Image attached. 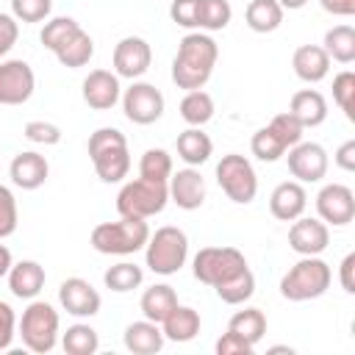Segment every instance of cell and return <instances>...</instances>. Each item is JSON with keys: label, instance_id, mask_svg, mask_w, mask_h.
<instances>
[{"label": "cell", "instance_id": "27", "mask_svg": "<svg viewBox=\"0 0 355 355\" xmlns=\"http://www.w3.org/2000/svg\"><path fill=\"white\" fill-rule=\"evenodd\" d=\"M175 305H178V294H175V288L166 286V283L150 286V288L141 294V300H139V308H141L144 319L158 322V324L169 316V311H172Z\"/></svg>", "mask_w": 355, "mask_h": 355}, {"label": "cell", "instance_id": "44", "mask_svg": "<svg viewBox=\"0 0 355 355\" xmlns=\"http://www.w3.org/2000/svg\"><path fill=\"white\" fill-rule=\"evenodd\" d=\"M197 3L200 0H172L169 17L180 28H197Z\"/></svg>", "mask_w": 355, "mask_h": 355}, {"label": "cell", "instance_id": "30", "mask_svg": "<svg viewBox=\"0 0 355 355\" xmlns=\"http://www.w3.org/2000/svg\"><path fill=\"white\" fill-rule=\"evenodd\" d=\"M214 111H216L214 108V97L208 92H202V89H191L180 100V116L191 128H202L205 122H211L214 119Z\"/></svg>", "mask_w": 355, "mask_h": 355}, {"label": "cell", "instance_id": "6", "mask_svg": "<svg viewBox=\"0 0 355 355\" xmlns=\"http://www.w3.org/2000/svg\"><path fill=\"white\" fill-rule=\"evenodd\" d=\"M302 130H305V128H302L288 111L275 114L269 125H263V128H258V130L252 133L250 150H252V155H255L258 161H266V164L280 161L288 147H294L297 141H302Z\"/></svg>", "mask_w": 355, "mask_h": 355}, {"label": "cell", "instance_id": "8", "mask_svg": "<svg viewBox=\"0 0 355 355\" xmlns=\"http://www.w3.org/2000/svg\"><path fill=\"white\" fill-rule=\"evenodd\" d=\"M19 336L31 352H50L58 344V311L44 300H31L19 319Z\"/></svg>", "mask_w": 355, "mask_h": 355}, {"label": "cell", "instance_id": "10", "mask_svg": "<svg viewBox=\"0 0 355 355\" xmlns=\"http://www.w3.org/2000/svg\"><path fill=\"white\" fill-rule=\"evenodd\" d=\"M241 269H247V258L236 247H202L191 261L194 277L211 288L236 277Z\"/></svg>", "mask_w": 355, "mask_h": 355}, {"label": "cell", "instance_id": "21", "mask_svg": "<svg viewBox=\"0 0 355 355\" xmlns=\"http://www.w3.org/2000/svg\"><path fill=\"white\" fill-rule=\"evenodd\" d=\"M8 175H11V183L25 189V191H33L39 186H44L47 175H50V164L44 155H39L36 150H25V153H17L11 166H8Z\"/></svg>", "mask_w": 355, "mask_h": 355}, {"label": "cell", "instance_id": "19", "mask_svg": "<svg viewBox=\"0 0 355 355\" xmlns=\"http://www.w3.org/2000/svg\"><path fill=\"white\" fill-rule=\"evenodd\" d=\"M166 186H169V200L183 211H197L205 202V178L194 166L172 172Z\"/></svg>", "mask_w": 355, "mask_h": 355}, {"label": "cell", "instance_id": "52", "mask_svg": "<svg viewBox=\"0 0 355 355\" xmlns=\"http://www.w3.org/2000/svg\"><path fill=\"white\" fill-rule=\"evenodd\" d=\"M277 3L283 6V11H286V8H288V11H297V8H302L308 0H277Z\"/></svg>", "mask_w": 355, "mask_h": 355}, {"label": "cell", "instance_id": "26", "mask_svg": "<svg viewBox=\"0 0 355 355\" xmlns=\"http://www.w3.org/2000/svg\"><path fill=\"white\" fill-rule=\"evenodd\" d=\"M161 333L166 341H178V344H186L191 341L197 333H200V313L189 305H175L169 311V316L161 322Z\"/></svg>", "mask_w": 355, "mask_h": 355}, {"label": "cell", "instance_id": "34", "mask_svg": "<svg viewBox=\"0 0 355 355\" xmlns=\"http://www.w3.org/2000/svg\"><path fill=\"white\" fill-rule=\"evenodd\" d=\"M61 347L69 355H94L100 349V336L94 327L78 322V324L67 327V333L61 336Z\"/></svg>", "mask_w": 355, "mask_h": 355}, {"label": "cell", "instance_id": "32", "mask_svg": "<svg viewBox=\"0 0 355 355\" xmlns=\"http://www.w3.org/2000/svg\"><path fill=\"white\" fill-rule=\"evenodd\" d=\"M322 50L327 53L330 61L338 64H352L355 61V31L349 25H336L324 33V44Z\"/></svg>", "mask_w": 355, "mask_h": 355}, {"label": "cell", "instance_id": "36", "mask_svg": "<svg viewBox=\"0 0 355 355\" xmlns=\"http://www.w3.org/2000/svg\"><path fill=\"white\" fill-rule=\"evenodd\" d=\"M141 280H144L141 266H136V263H130V261L114 263V266H108V269H105V275H103L105 288H111V291H116V294H125V291L139 288V286H141Z\"/></svg>", "mask_w": 355, "mask_h": 355}, {"label": "cell", "instance_id": "43", "mask_svg": "<svg viewBox=\"0 0 355 355\" xmlns=\"http://www.w3.org/2000/svg\"><path fill=\"white\" fill-rule=\"evenodd\" d=\"M17 222H19L17 200H14L11 189L0 183V239H8L17 230Z\"/></svg>", "mask_w": 355, "mask_h": 355}, {"label": "cell", "instance_id": "49", "mask_svg": "<svg viewBox=\"0 0 355 355\" xmlns=\"http://www.w3.org/2000/svg\"><path fill=\"white\" fill-rule=\"evenodd\" d=\"M352 269H355V252H347L341 266H338V280H341V288L347 294H355V283H352Z\"/></svg>", "mask_w": 355, "mask_h": 355}, {"label": "cell", "instance_id": "7", "mask_svg": "<svg viewBox=\"0 0 355 355\" xmlns=\"http://www.w3.org/2000/svg\"><path fill=\"white\" fill-rule=\"evenodd\" d=\"M169 202V186L164 180H147L136 178L125 183L116 194V211L119 216H136V219H150L161 214Z\"/></svg>", "mask_w": 355, "mask_h": 355}, {"label": "cell", "instance_id": "12", "mask_svg": "<svg viewBox=\"0 0 355 355\" xmlns=\"http://www.w3.org/2000/svg\"><path fill=\"white\" fill-rule=\"evenodd\" d=\"M286 164L291 178H297L300 183H319L327 175V150L316 141H297L294 147L286 150Z\"/></svg>", "mask_w": 355, "mask_h": 355}, {"label": "cell", "instance_id": "46", "mask_svg": "<svg viewBox=\"0 0 355 355\" xmlns=\"http://www.w3.org/2000/svg\"><path fill=\"white\" fill-rule=\"evenodd\" d=\"M252 344H247L241 336H236V333H225L219 341H216V355H252Z\"/></svg>", "mask_w": 355, "mask_h": 355}, {"label": "cell", "instance_id": "1", "mask_svg": "<svg viewBox=\"0 0 355 355\" xmlns=\"http://www.w3.org/2000/svg\"><path fill=\"white\" fill-rule=\"evenodd\" d=\"M219 58V47L208 33H186L178 42V53L172 61V80L178 89H202L216 67Z\"/></svg>", "mask_w": 355, "mask_h": 355}, {"label": "cell", "instance_id": "2", "mask_svg": "<svg viewBox=\"0 0 355 355\" xmlns=\"http://www.w3.org/2000/svg\"><path fill=\"white\" fill-rule=\"evenodd\" d=\"M89 158L103 183H119L130 172L128 139L116 128H97L89 136Z\"/></svg>", "mask_w": 355, "mask_h": 355}, {"label": "cell", "instance_id": "51", "mask_svg": "<svg viewBox=\"0 0 355 355\" xmlns=\"http://www.w3.org/2000/svg\"><path fill=\"white\" fill-rule=\"evenodd\" d=\"M11 263H14V258H11V250H8L6 244H0V277H6V275H8Z\"/></svg>", "mask_w": 355, "mask_h": 355}, {"label": "cell", "instance_id": "17", "mask_svg": "<svg viewBox=\"0 0 355 355\" xmlns=\"http://www.w3.org/2000/svg\"><path fill=\"white\" fill-rule=\"evenodd\" d=\"M122 97V86H119V75L108 72V69H92L83 78V103L94 111H108L119 103Z\"/></svg>", "mask_w": 355, "mask_h": 355}, {"label": "cell", "instance_id": "47", "mask_svg": "<svg viewBox=\"0 0 355 355\" xmlns=\"http://www.w3.org/2000/svg\"><path fill=\"white\" fill-rule=\"evenodd\" d=\"M19 39V22L11 14H0V58L17 44Z\"/></svg>", "mask_w": 355, "mask_h": 355}, {"label": "cell", "instance_id": "40", "mask_svg": "<svg viewBox=\"0 0 355 355\" xmlns=\"http://www.w3.org/2000/svg\"><path fill=\"white\" fill-rule=\"evenodd\" d=\"M333 100L344 111V116L349 122H355V75L349 69H344L333 78Z\"/></svg>", "mask_w": 355, "mask_h": 355}, {"label": "cell", "instance_id": "48", "mask_svg": "<svg viewBox=\"0 0 355 355\" xmlns=\"http://www.w3.org/2000/svg\"><path fill=\"white\" fill-rule=\"evenodd\" d=\"M333 161H336V166H338V169H344V172H352V169H355V139L344 141V144L336 150Z\"/></svg>", "mask_w": 355, "mask_h": 355}, {"label": "cell", "instance_id": "20", "mask_svg": "<svg viewBox=\"0 0 355 355\" xmlns=\"http://www.w3.org/2000/svg\"><path fill=\"white\" fill-rule=\"evenodd\" d=\"M305 208H308V194L300 180H283L269 194V211L280 222H294L297 216L305 214Z\"/></svg>", "mask_w": 355, "mask_h": 355}, {"label": "cell", "instance_id": "42", "mask_svg": "<svg viewBox=\"0 0 355 355\" xmlns=\"http://www.w3.org/2000/svg\"><path fill=\"white\" fill-rule=\"evenodd\" d=\"M22 133H25L28 141L44 144V147H53V144L61 141V128H58L55 122H44V119H31V122H25Z\"/></svg>", "mask_w": 355, "mask_h": 355}, {"label": "cell", "instance_id": "35", "mask_svg": "<svg viewBox=\"0 0 355 355\" xmlns=\"http://www.w3.org/2000/svg\"><path fill=\"white\" fill-rule=\"evenodd\" d=\"M233 19V8L227 0H200L197 3V28L200 31H222Z\"/></svg>", "mask_w": 355, "mask_h": 355}, {"label": "cell", "instance_id": "28", "mask_svg": "<svg viewBox=\"0 0 355 355\" xmlns=\"http://www.w3.org/2000/svg\"><path fill=\"white\" fill-rule=\"evenodd\" d=\"M178 158L180 161H186L189 166H200V164H205L208 158H211V153H214V141H211V136L208 133H202L200 128H189V130H183L180 136H178Z\"/></svg>", "mask_w": 355, "mask_h": 355}, {"label": "cell", "instance_id": "53", "mask_svg": "<svg viewBox=\"0 0 355 355\" xmlns=\"http://www.w3.org/2000/svg\"><path fill=\"white\" fill-rule=\"evenodd\" d=\"M269 352H288V355H291V352H294V349H291V347H272V349H269Z\"/></svg>", "mask_w": 355, "mask_h": 355}, {"label": "cell", "instance_id": "14", "mask_svg": "<svg viewBox=\"0 0 355 355\" xmlns=\"http://www.w3.org/2000/svg\"><path fill=\"white\" fill-rule=\"evenodd\" d=\"M316 214L324 225L344 227L355 219V194L344 183H327L316 194Z\"/></svg>", "mask_w": 355, "mask_h": 355}, {"label": "cell", "instance_id": "13", "mask_svg": "<svg viewBox=\"0 0 355 355\" xmlns=\"http://www.w3.org/2000/svg\"><path fill=\"white\" fill-rule=\"evenodd\" d=\"M36 89V75L28 61H0V105H22Z\"/></svg>", "mask_w": 355, "mask_h": 355}, {"label": "cell", "instance_id": "37", "mask_svg": "<svg viewBox=\"0 0 355 355\" xmlns=\"http://www.w3.org/2000/svg\"><path fill=\"white\" fill-rule=\"evenodd\" d=\"M214 291H216V297H219L222 302H227V305H241V302H247V300L255 294V275H252L250 266H247V269H241L236 277L219 283Z\"/></svg>", "mask_w": 355, "mask_h": 355}, {"label": "cell", "instance_id": "5", "mask_svg": "<svg viewBox=\"0 0 355 355\" xmlns=\"http://www.w3.org/2000/svg\"><path fill=\"white\" fill-rule=\"evenodd\" d=\"M189 258V236L175 227V225H164L155 233H150L147 244H144V261L147 269L155 275H175L183 269Z\"/></svg>", "mask_w": 355, "mask_h": 355}, {"label": "cell", "instance_id": "33", "mask_svg": "<svg viewBox=\"0 0 355 355\" xmlns=\"http://www.w3.org/2000/svg\"><path fill=\"white\" fill-rule=\"evenodd\" d=\"M53 55L58 58V64H61V67L78 69V67H86V64L92 61V55H94V42H92V36L80 28V31H78L67 44H61Z\"/></svg>", "mask_w": 355, "mask_h": 355}, {"label": "cell", "instance_id": "29", "mask_svg": "<svg viewBox=\"0 0 355 355\" xmlns=\"http://www.w3.org/2000/svg\"><path fill=\"white\" fill-rule=\"evenodd\" d=\"M247 28L255 33H272L280 28L283 22V6L277 0H250L247 11H244Z\"/></svg>", "mask_w": 355, "mask_h": 355}, {"label": "cell", "instance_id": "45", "mask_svg": "<svg viewBox=\"0 0 355 355\" xmlns=\"http://www.w3.org/2000/svg\"><path fill=\"white\" fill-rule=\"evenodd\" d=\"M14 330H17L14 308H11L8 302H3V300H0V352L11 347V341H14V336H17Z\"/></svg>", "mask_w": 355, "mask_h": 355}, {"label": "cell", "instance_id": "31", "mask_svg": "<svg viewBox=\"0 0 355 355\" xmlns=\"http://www.w3.org/2000/svg\"><path fill=\"white\" fill-rule=\"evenodd\" d=\"M227 330L236 333V336H241L247 344L255 347V344L266 336V316H263V311H258V308L236 311V313L230 316V322H227Z\"/></svg>", "mask_w": 355, "mask_h": 355}, {"label": "cell", "instance_id": "24", "mask_svg": "<svg viewBox=\"0 0 355 355\" xmlns=\"http://www.w3.org/2000/svg\"><path fill=\"white\" fill-rule=\"evenodd\" d=\"M125 349L133 352V355H155L164 349V333H161V324L158 322H150V319H141V322H130L125 327Z\"/></svg>", "mask_w": 355, "mask_h": 355}, {"label": "cell", "instance_id": "9", "mask_svg": "<svg viewBox=\"0 0 355 355\" xmlns=\"http://www.w3.org/2000/svg\"><path fill=\"white\" fill-rule=\"evenodd\" d=\"M216 183L227 194V200L236 205H247L258 194V175H255L250 158H244L239 153L222 155V161L216 164Z\"/></svg>", "mask_w": 355, "mask_h": 355}, {"label": "cell", "instance_id": "4", "mask_svg": "<svg viewBox=\"0 0 355 355\" xmlns=\"http://www.w3.org/2000/svg\"><path fill=\"white\" fill-rule=\"evenodd\" d=\"M150 239L147 219L119 216L116 222H100L92 230V247L103 255H133L144 250Z\"/></svg>", "mask_w": 355, "mask_h": 355}, {"label": "cell", "instance_id": "38", "mask_svg": "<svg viewBox=\"0 0 355 355\" xmlns=\"http://www.w3.org/2000/svg\"><path fill=\"white\" fill-rule=\"evenodd\" d=\"M78 31H80V25H78L72 17H53V19L44 22L39 39H42V44H44L50 53H55V50H58L61 44H67Z\"/></svg>", "mask_w": 355, "mask_h": 355}, {"label": "cell", "instance_id": "16", "mask_svg": "<svg viewBox=\"0 0 355 355\" xmlns=\"http://www.w3.org/2000/svg\"><path fill=\"white\" fill-rule=\"evenodd\" d=\"M58 302L67 313L78 316V319H89L94 313H100V291L83 280V277H67L61 286H58Z\"/></svg>", "mask_w": 355, "mask_h": 355}, {"label": "cell", "instance_id": "25", "mask_svg": "<svg viewBox=\"0 0 355 355\" xmlns=\"http://www.w3.org/2000/svg\"><path fill=\"white\" fill-rule=\"evenodd\" d=\"M291 67H294V75L305 83H319L327 78L330 72V58L327 53L322 50V44H302L294 50L291 55Z\"/></svg>", "mask_w": 355, "mask_h": 355}, {"label": "cell", "instance_id": "15", "mask_svg": "<svg viewBox=\"0 0 355 355\" xmlns=\"http://www.w3.org/2000/svg\"><path fill=\"white\" fill-rule=\"evenodd\" d=\"M153 64V50L141 36H125L114 47V72L119 78H141Z\"/></svg>", "mask_w": 355, "mask_h": 355}, {"label": "cell", "instance_id": "22", "mask_svg": "<svg viewBox=\"0 0 355 355\" xmlns=\"http://www.w3.org/2000/svg\"><path fill=\"white\" fill-rule=\"evenodd\" d=\"M8 288L19 300H36V294L44 288V266L39 261H17L8 269Z\"/></svg>", "mask_w": 355, "mask_h": 355}, {"label": "cell", "instance_id": "23", "mask_svg": "<svg viewBox=\"0 0 355 355\" xmlns=\"http://www.w3.org/2000/svg\"><path fill=\"white\" fill-rule=\"evenodd\" d=\"M288 114L302 125V128H319L327 119V100L316 89H300L291 94Z\"/></svg>", "mask_w": 355, "mask_h": 355}, {"label": "cell", "instance_id": "18", "mask_svg": "<svg viewBox=\"0 0 355 355\" xmlns=\"http://www.w3.org/2000/svg\"><path fill=\"white\" fill-rule=\"evenodd\" d=\"M330 244V230L322 219L297 216L288 227V247L300 255H319Z\"/></svg>", "mask_w": 355, "mask_h": 355}, {"label": "cell", "instance_id": "39", "mask_svg": "<svg viewBox=\"0 0 355 355\" xmlns=\"http://www.w3.org/2000/svg\"><path fill=\"white\" fill-rule=\"evenodd\" d=\"M169 175H172V155L161 147H150L139 161V178L169 183Z\"/></svg>", "mask_w": 355, "mask_h": 355}, {"label": "cell", "instance_id": "41", "mask_svg": "<svg viewBox=\"0 0 355 355\" xmlns=\"http://www.w3.org/2000/svg\"><path fill=\"white\" fill-rule=\"evenodd\" d=\"M53 11V0H11V17L17 22H44Z\"/></svg>", "mask_w": 355, "mask_h": 355}, {"label": "cell", "instance_id": "11", "mask_svg": "<svg viewBox=\"0 0 355 355\" xmlns=\"http://www.w3.org/2000/svg\"><path fill=\"white\" fill-rule=\"evenodd\" d=\"M122 111L133 125H153L164 114V94L153 83L133 80L122 94Z\"/></svg>", "mask_w": 355, "mask_h": 355}, {"label": "cell", "instance_id": "3", "mask_svg": "<svg viewBox=\"0 0 355 355\" xmlns=\"http://www.w3.org/2000/svg\"><path fill=\"white\" fill-rule=\"evenodd\" d=\"M333 283V269L319 255H302L283 277H280V294L291 302H308L322 297Z\"/></svg>", "mask_w": 355, "mask_h": 355}, {"label": "cell", "instance_id": "50", "mask_svg": "<svg viewBox=\"0 0 355 355\" xmlns=\"http://www.w3.org/2000/svg\"><path fill=\"white\" fill-rule=\"evenodd\" d=\"M319 6L333 17H352L355 14V0H319Z\"/></svg>", "mask_w": 355, "mask_h": 355}]
</instances>
